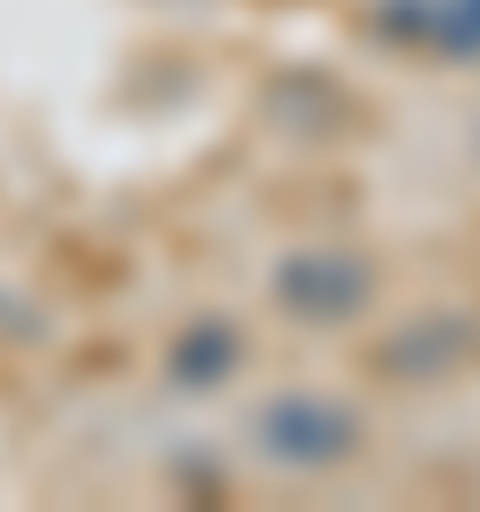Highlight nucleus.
<instances>
[{"instance_id":"obj_1","label":"nucleus","mask_w":480,"mask_h":512,"mask_svg":"<svg viewBox=\"0 0 480 512\" xmlns=\"http://www.w3.org/2000/svg\"><path fill=\"white\" fill-rule=\"evenodd\" d=\"M248 440L280 472H328V464H344L360 448V416L344 400H320V392H272L248 416Z\"/></svg>"},{"instance_id":"obj_2","label":"nucleus","mask_w":480,"mask_h":512,"mask_svg":"<svg viewBox=\"0 0 480 512\" xmlns=\"http://www.w3.org/2000/svg\"><path fill=\"white\" fill-rule=\"evenodd\" d=\"M272 304L304 328H344L376 304V264L360 248H288L272 264Z\"/></svg>"},{"instance_id":"obj_3","label":"nucleus","mask_w":480,"mask_h":512,"mask_svg":"<svg viewBox=\"0 0 480 512\" xmlns=\"http://www.w3.org/2000/svg\"><path fill=\"white\" fill-rule=\"evenodd\" d=\"M472 352H480V320L432 304V312H408L400 328H384V344L368 352V368L392 376V384H440V376H456Z\"/></svg>"},{"instance_id":"obj_4","label":"nucleus","mask_w":480,"mask_h":512,"mask_svg":"<svg viewBox=\"0 0 480 512\" xmlns=\"http://www.w3.org/2000/svg\"><path fill=\"white\" fill-rule=\"evenodd\" d=\"M240 360H248L240 320H224V312H192V328L168 344V384H176V392H216V384L240 376Z\"/></svg>"}]
</instances>
